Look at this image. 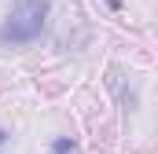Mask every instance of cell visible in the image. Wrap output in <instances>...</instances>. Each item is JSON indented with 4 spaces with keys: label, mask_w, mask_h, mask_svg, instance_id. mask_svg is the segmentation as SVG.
<instances>
[{
    "label": "cell",
    "mask_w": 158,
    "mask_h": 154,
    "mask_svg": "<svg viewBox=\"0 0 158 154\" xmlns=\"http://www.w3.org/2000/svg\"><path fill=\"white\" fill-rule=\"evenodd\" d=\"M52 0H15L11 15L0 26V44H30L44 33Z\"/></svg>",
    "instance_id": "cell-1"
},
{
    "label": "cell",
    "mask_w": 158,
    "mask_h": 154,
    "mask_svg": "<svg viewBox=\"0 0 158 154\" xmlns=\"http://www.w3.org/2000/svg\"><path fill=\"white\" fill-rule=\"evenodd\" d=\"M52 154H77V143H74V140H55Z\"/></svg>",
    "instance_id": "cell-2"
},
{
    "label": "cell",
    "mask_w": 158,
    "mask_h": 154,
    "mask_svg": "<svg viewBox=\"0 0 158 154\" xmlns=\"http://www.w3.org/2000/svg\"><path fill=\"white\" fill-rule=\"evenodd\" d=\"M107 4H110V7H114V11H118V7H121V0H107Z\"/></svg>",
    "instance_id": "cell-3"
},
{
    "label": "cell",
    "mask_w": 158,
    "mask_h": 154,
    "mask_svg": "<svg viewBox=\"0 0 158 154\" xmlns=\"http://www.w3.org/2000/svg\"><path fill=\"white\" fill-rule=\"evenodd\" d=\"M4 140H7V136H4V128H0V143H4Z\"/></svg>",
    "instance_id": "cell-4"
}]
</instances>
